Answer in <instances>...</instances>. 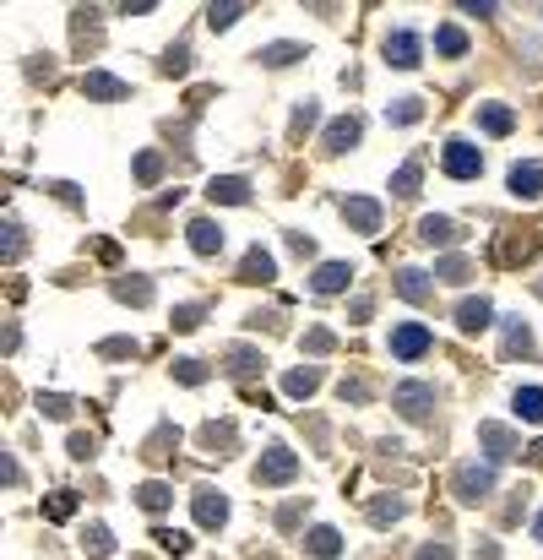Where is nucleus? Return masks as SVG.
Listing matches in <instances>:
<instances>
[{
    "label": "nucleus",
    "mask_w": 543,
    "mask_h": 560,
    "mask_svg": "<svg viewBox=\"0 0 543 560\" xmlns=\"http://www.w3.org/2000/svg\"><path fill=\"white\" fill-rule=\"evenodd\" d=\"M441 169H446L451 180H479V174H484V152H479L473 142L451 136V142H446V152H441Z\"/></svg>",
    "instance_id": "f257e3e1"
},
{
    "label": "nucleus",
    "mask_w": 543,
    "mask_h": 560,
    "mask_svg": "<svg viewBox=\"0 0 543 560\" xmlns=\"http://www.w3.org/2000/svg\"><path fill=\"white\" fill-rule=\"evenodd\" d=\"M299 479V457L288 452V447H267L261 452V463H256V485H294Z\"/></svg>",
    "instance_id": "f03ea898"
},
{
    "label": "nucleus",
    "mask_w": 543,
    "mask_h": 560,
    "mask_svg": "<svg viewBox=\"0 0 543 560\" xmlns=\"http://www.w3.org/2000/svg\"><path fill=\"white\" fill-rule=\"evenodd\" d=\"M392 408L419 425V419H430V408H435V387H430V381H402V387L392 392Z\"/></svg>",
    "instance_id": "7ed1b4c3"
},
{
    "label": "nucleus",
    "mask_w": 543,
    "mask_h": 560,
    "mask_svg": "<svg viewBox=\"0 0 543 560\" xmlns=\"http://www.w3.org/2000/svg\"><path fill=\"white\" fill-rule=\"evenodd\" d=\"M451 490H457V501L473 506V501H484V496L495 490V468H490V463H484V468H479V463H462V468L451 474Z\"/></svg>",
    "instance_id": "20e7f679"
},
{
    "label": "nucleus",
    "mask_w": 543,
    "mask_h": 560,
    "mask_svg": "<svg viewBox=\"0 0 543 560\" xmlns=\"http://www.w3.org/2000/svg\"><path fill=\"white\" fill-rule=\"evenodd\" d=\"M430 349H435L430 327H419V321H402V327H392V359H424Z\"/></svg>",
    "instance_id": "39448f33"
},
{
    "label": "nucleus",
    "mask_w": 543,
    "mask_h": 560,
    "mask_svg": "<svg viewBox=\"0 0 543 560\" xmlns=\"http://www.w3.org/2000/svg\"><path fill=\"white\" fill-rule=\"evenodd\" d=\"M343 218H348L359 234H381V218H386V212H381L375 196H348V201H343Z\"/></svg>",
    "instance_id": "423d86ee"
},
{
    "label": "nucleus",
    "mask_w": 543,
    "mask_h": 560,
    "mask_svg": "<svg viewBox=\"0 0 543 560\" xmlns=\"http://www.w3.org/2000/svg\"><path fill=\"white\" fill-rule=\"evenodd\" d=\"M419 54H424V44H419V33H408V27H397V33L386 38V60H392L397 71H413V65H419Z\"/></svg>",
    "instance_id": "0eeeda50"
},
{
    "label": "nucleus",
    "mask_w": 543,
    "mask_h": 560,
    "mask_svg": "<svg viewBox=\"0 0 543 560\" xmlns=\"http://www.w3.org/2000/svg\"><path fill=\"white\" fill-rule=\"evenodd\" d=\"M82 93L98 98V103H120V98H131V82H120V76H109V71H87V76H82Z\"/></svg>",
    "instance_id": "6e6552de"
},
{
    "label": "nucleus",
    "mask_w": 543,
    "mask_h": 560,
    "mask_svg": "<svg viewBox=\"0 0 543 560\" xmlns=\"http://www.w3.org/2000/svg\"><path fill=\"white\" fill-rule=\"evenodd\" d=\"M190 506H196V523H201V528H223V523H228V501H223V490H196Z\"/></svg>",
    "instance_id": "1a4fd4ad"
},
{
    "label": "nucleus",
    "mask_w": 543,
    "mask_h": 560,
    "mask_svg": "<svg viewBox=\"0 0 543 560\" xmlns=\"http://www.w3.org/2000/svg\"><path fill=\"white\" fill-rule=\"evenodd\" d=\"M348 283H354V267H348V261H321V267H315V278H310V289H315V294H343Z\"/></svg>",
    "instance_id": "9d476101"
},
{
    "label": "nucleus",
    "mask_w": 543,
    "mask_h": 560,
    "mask_svg": "<svg viewBox=\"0 0 543 560\" xmlns=\"http://www.w3.org/2000/svg\"><path fill=\"white\" fill-rule=\"evenodd\" d=\"M359 131H364V125H359L354 114H343V120H332V125H326V136H321V152H348V147L359 142Z\"/></svg>",
    "instance_id": "9b49d317"
},
{
    "label": "nucleus",
    "mask_w": 543,
    "mask_h": 560,
    "mask_svg": "<svg viewBox=\"0 0 543 560\" xmlns=\"http://www.w3.org/2000/svg\"><path fill=\"white\" fill-rule=\"evenodd\" d=\"M533 256H538V234H511V240L495 245V261H500V267H517V261H533Z\"/></svg>",
    "instance_id": "f8f14e48"
},
{
    "label": "nucleus",
    "mask_w": 543,
    "mask_h": 560,
    "mask_svg": "<svg viewBox=\"0 0 543 560\" xmlns=\"http://www.w3.org/2000/svg\"><path fill=\"white\" fill-rule=\"evenodd\" d=\"M272 278H277V261H272L261 245H250L245 261H239V283H272Z\"/></svg>",
    "instance_id": "ddd939ff"
},
{
    "label": "nucleus",
    "mask_w": 543,
    "mask_h": 560,
    "mask_svg": "<svg viewBox=\"0 0 543 560\" xmlns=\"http://www.w3.org/2000/svg\"><path fill=\"white\" fill-rule=\"evenodd\" d=\"M479 441L490 447V457H495V463H506V457H517V436H511L506 425H495V419H484V425H479Z\"/></svg>",
    "instance_id": "4468645a"
},
{
    "label": "nucleus",
    "mask_w": 543,
    "mask_h": 560,
    "mask_svg": "<svg viewBox=\"0 0 543 560\" xmlns=\"http://www.w3.org/2000/svg\"><path fill=\"white\" fill-rule=\"evenodd\" d=\"M511 196L538 201L543 196V163H511Z\"/></svg>",
    "instance_id": "2eb2a0df"
},
{
    "label": "nucleus",
    "mask_w": 543,
    "mask_h": 560,
    "mask_svg": "<svg viewBox=\"0 0 543 560\" xmlns=\"http://www.w3.org/2000/svg\"><path fill=\"white\" fill-rule=\"evenodd\" d=\"M207 196H212V201H223V207H245V201H250V180L223 174V180H212V185H207Z\"/></svg>",
    "instance_id": "dca6fc26"
},
{
    "label": "nucleus",
    "mask_w": 543,
    "mask_h": 560,
    "mask_svg": "<svg viewBox=\"0 0 543 560\" xmlns=\"http://www.w3.org/2000/svg\"><path fill=\"white\" fill-rule=\"evenodd\" d=\"M185 234H190V251H196V256H218V251H223V229H218L212 218H196Z\"/></svg>",
    "instance_id": "f3484780"
},
{
    "label": "nucleus",
    "mask_w": 543,
    "mask_h": 560,
    "mask_svg": "<svg viewBox=\"0 0 543 560\" xmlns=\"http://www.w3.org/2000/svg\"><path fill=\"white\" fill-rule=\"evenodd\" d=\"M457 327H462V332H484V327H495L490 300H462V305H457Z\"/></svg>",
    "instance_id": "a211bd4d"
},
{
    "label": "nucleus",
    "mask_w": 543,
    "mask_h": 560,
    "mask_svg": "<svg viewBox=\"0 0 543 560\" xmlns=\"http://www.w3.org/2000/svg\"><path fill=\"white\" fill-rule=\"evenodd\" d=\"M479 125H484L490 136H511V125H517V114H511L506 103H479Z\"/></svg>",
    "instance_id": "6ab92c4d"
},
{
    "label": "nucleus",
    "mask_w": 543,
    "mask_h": 560,
    "mask_svg": "<svg viewBox=\"0 0 543 560\" xmlns=\"http://www.w3.org/2000/svg\"><path fill=\"white\" fill-rule=\"evenodd\" d=\"M517 419L522 425H543V387H517Z\"/></svg>",
    "instance_id": "aec40b11"
},
{
    "label": "nucleus",
    "mask_w": 543,
    "mask_h": 560,
    "mask_svg": "<svg viewBox=\"0 0 543 560\" xmlns=\"http://www.w3.org/2000/svg\"><path fill=\"white\" fill-rule=\"evenodd\" d=\"M419 240H424V245H457L462 234H457L451 218H424V223H419Z\"/></svg>",
    "instance_id": "412c9836"
},
{
    "label": "nucleus",
    "mask_w": 543,
    "mask_h": 560,
    "mask_svg": "<svg viewBox=\"0 0 543 560\" xmlns=\"http://www.w3.org/2000/svg\"><path fill=\"white\" fill-rule=\"evenodd\" d=\"M397 294L413 300V305H424V300H430V278H424L419 267H402V272H397Z\"/></svg>",
    "instance_id": "4be33fe9"
},
{
    "label": "nucleus",
    "mask_w": 543,
    "mask_h": 560,
    "mask_svg": "<svg viewBox=\"0 0 543 560\" xmlns=\"http://www.w3.org/2000/svg\"><path fill=\"white\" fill-rule=\"evenodd\" d=\"M169 501H174V490H169V485H158V479H147V485L136 490V506H141V512H152V517H158V512H169Z\"/></svg>",
    "instance_id": "5701e85b"
},
{
    "label": "nucleus",
    "mask_w": 543,
    "mask_h": 560,
    "mask_svg": "<svg viewBox=\"0 0 543 560\" xmlns=\"http://www.w3.org/2000/svg\"><path fill=\"white\" fill-rule=\"evenodd\" d=\"M305 550H310V555H321V560L343 555V534H337V528H310V539H305Z\"/></svg>",
    "instance_id": "b1692460"
},
{
    "label": "nucleus",
    "mask_w": 543,
    "mask_h": 560,
    "mask_svg": "<svg viewBox=\"0 0 543 560\" xmlns=\"http://www.w3.org/2000/svg\"><path fill=\"white\" fill-rule=\"evenodd\" d=\"M114 300H125V305H152V283H147V278H114Z\"/></svg>",
    "instance_id": "393cba45"
},
{
    "label": "nucleus",
    "mask_w": 543,
    "mask_h": 560,
    "mask_svg": "<svg viewBox=\"0 0 543 560\" xmlns=\"http://www.w3.org/2000/svg\"><path fill=\"white\" fill-rule=\"evenodd\" d=\"M315 387H321V370H315V365H305V370H288V376H283V392H288V398H310Z\"/></svg>",
    "instance_id": "a878e982"
},
{
    "label": "nucleus",
    "mask_w": 543,
    "mask_h": 560,
    "mask_svg": "<svg viewBox=\"0 0 543 560\" xmlns=\"http://www.w3.org/2000/svg\"><path fill=\"white\" fill-rule=\"evenodd\" d=\"M435 54H446V60L468 54V33L462 27H435Z\"/></svg>",
    "instance_id": "bb28decb"
},
{
    "label": "nucleus",
    "mask_w": 543,
    "mask_h": 560,
    "mask_svg": "<svg viewBox=\"0 0 543 560\" xmlns=\"http://www.w3.org/2000/svg\"><path fill=\"white\" fill-rule=\"evenodd\" d=\"M256 60L261 65H294V60H305V44H267V49H256Z\"/></svg>",
    "instance_id": "cd10ccee"
},
{
    "label": "nucleus",
    "mask_w": 543,
    "mask_h": 560,
    "mask_svg": "<svg viewBox=\"0 0 543 560\" xmlns=\"http://www.w3.org/2000/svg\"><path fill=\"white\" fill-rule=\"evenodd\" d=\"M419 180H424V163H419V158H408V163L392 174V191H397V196H419Z\"/></svg>",
    "instance_id": "c85d7f7f"
},
{
    "label": "nucleus",
    "mask_w": 543,
    "mask_h": 560,
    "mask_svg": "<svg viewBox=\"0 0 543 560\" xmlns=\"http://www.w3.org/2000/svg\"><path fill=\"white\" fill-rule=\"evenodd\" d=\"M239 16H245V5H239V0H228V5H207V27H212V33H223V27H234Z\"/></svg>",
    "instance_id": "c756f323"
},
{
    "label": "nucleus",
    "mask_w": 543,
    "mask_h": 560,
    "mask_svg": "<svg viewBox=\"0 0 543 560\" xmlns=\"http://www.w3.org/2000/svg\"><path fill=\"white\" fill-rule=\"evenodd\" d=\"M506 349L522 354V359L533 354V332H528V321H506Z\"/></svg>",
    "instance_id": "7c9ffc66"
},
{
    "label": "nucleus",
    "mask_w": 543,
    "mask_h": 560,
    "mask_svg": "<svg viewBox=\"0 0 543 560\" xmlns=\"http://www.w3.org/2000/svg\"><path fill=\"white\" fill-rule=\"evenodd\" d=\"M71 512H76V496H71V490H54V496L44 501V517H49V523H65Z\"/></svg>",
    "instance_id": "2f4dec72"
},
{
    "label": "nucleus",
    "mask_w": 543,
    "mask_h": 560,
    "mask_svg": "<svg viewBox=\"0 0 543 560\" xmlns=\"http://www.w3.org/2000/svg\"><path fill=\"white\" fill-rule=\"evenodd\" d=\"M386 114H392L397 125H413V120H424V98H397Z\"/></svg>",
    "instance_id": "473e14b6"
},
{
    "label": "nucleus",
    "mask_w": 543,
    "mask_h": 560,
    "mask_svg": "<svg viewBox=\"0 0 543 560\" xmlns=\"http://www.w3.org/2000/svg\"><path fill=\"white\" fill-rule=\"evenodd\" d=\"M435 278H446V283H468L473 267H468V256H446V261L435 267Z\"/></svg>",
    "instance_id": "72a5a7b5"
},
{
    "label": "nucleus",
    "mask_w": 543,
    "mask_h": 560,
    "mask_svg": "<svg viewBox=\"0 0 543 560\" xmlns=\"http://www.w3.org/2000/svg\"><path fill=\"white\" fill-rule=\"evenodd\" d=\"M402 512H408L402 501H370V523H375V528H386V523H402Z\"/></svg>",
    "instance_id": "f704fd0d"
},
{
    "label": "nucleus",
    "mask_w": 543,
    "mask_h": 560,
    "mask_svg": "<svg viewBox=\"0 0 543 560\" xmlns=\"http://www.w3.org/2000/svg\"><path fill=\"white\" fill-rule=\"evenodd\" d=\"M158 71H163V76H185V71H190V49H185V44H174V49L163 54V65H158Z\"/></svg>",
    "instance_id": "c9c22d12"
},
{
    "label": "nucleus",
    "mask_w": 543,
    "mask_h": 560,
    "mask_svg": "<svg viewBox=\"0 0 543 560\" xmlns=\"http://www.w3.org/2000/svg\"><path fill=\"white\" fill-rule=\"evenodd\" d=\"M201 321H207V305H179L174 310V332H196Z\"/></svg>",
    "instance_id": "e433bc0d"
},
{
    "label": "nucleus",
    "mask_w": 543,
    "mask_h": 560,
    "mask_svg": "<svg viewBox=\"0 0 543 560\" xmlns=\"http://www.w3.org/2000/svg\"><path fill=\"white\" fill-rule=\"evenodd\" d=\"M98 354H103V359H136V343H131V338H103Z\"/></svg>",
    "instance_id": "4c0bfd02"
},
{
    "label": "nucleus",
    "mask_w": 543,
    "mask_h": 560,
    "mask_svg": "<svg viewBox=\"0 0 543 560\" xmlns=\"http://www.w3.org/2000/svg\"><path fill=\"white\" fill-rule=\"evenodd\" d=\"M174 376H179L185 387H201V381H207V365H201V359H174Z\"/></svg>",
    "instance_id": "58836bf2"
},
{
    "label": "nucleus",
    "mask_w": 543,
    "mask_h": 560,
    "mask_svg": "<svg viewBox=\"0 0 543 560\" xmlns=\"http://www.w3.org/2000/svg\"><path fill=\"white\" fill-rule=\"evenodd\" d=\"M38 408L49 419H71V398H60V392H38Z\"/></svg>",
    "instance_id": "ea45409f"
},
{
    "label": "nucleus",
    "mask_w": 543,
    "mask_h": 560,
    "mask_svg": "<svg viewBox=\"0 0 543 560\" xmlns=\"http://www.w3.org/2000/svg\"><path fill=\"white\" fill-rule=\"evenodd\" d=\"M158 174H163V158H158V152H141V158H136V180H141V185H152Z\"/></svg>",
    "instance_id": "a19ab883"
},
{
    "label": "nucleus",
    "mask_w": 543,
    "mask_h": 560,
    "mask_svg": "<svg viewBox=\"0 0 543 560\" xmlns=\"http://www.w3.org/2000/svg\"><path fill=\"white\" fill-rule=\"evenodd\" d=\"M82 545H87V550H92V555H109V550H114V539H109V528H103V523H92V528H87V539H82Z\"/></svg>",
    "instance_id": "79ce46f5"
},
{
    "label": "nucleus",
    "mask_w": 543,
    "mask_h": 560,
    "mask_svg": "<svg viewBox=\"0 0 543 560\" xmlns=\"http://www.w3.org/2000/svg\"><path fill=\"white\" fill-rule=\"evenodd\" d=\"M256 365H261V354H256V349H228V370H239V376H245V370H256Z\"/></svg>",
    "instance_id": "37998d69"
},
{
    "label": "nucleus",
    "mask_w": 543,
    "mask_h": 560,
    "mask_svg": "<svg viewBox=\"0 0 543 560\" xmlns=\"http://www.w3.org/2000/svg\"><path fill=\"white\" fill-rule=\"evenodd\" d=\"M337 398H343V403H370L375 392H370V381H343V387H337Z\"/></svg>",
    "instance_id": "c03bdc74"
},
{
    "label": "nucleus",
    "mask_w": 543,
    "mask_h": 560,
    "mask_svg": "<svg viewBox=\"0 0 543 560\" xmlns=\"http://www.w3.org/2000/svg\"><path fill=\"white\" fill-rule=\"evenodd\" d=\"M152 539H158V545H163L169 555H185V550H190V539H185V534H174V528H158Z\"/></svg>",
    "instance_id": "a18cd8bd"
},
{
    "label": "nucleus",
    "mask_w": 543,
    "mask_h": 560,
    "mask_svg": "<svg viewBox=\"0 0 543 560\" xmlns=\"http://www.w3.org/2000/svg\"><path fill=\"white\" fill-rule=\"evenodd\" d=\"M310 125H315V98H305V103L294 109V136H305Z\"/></svg>",
    "instance_id": "49530a36"
},
{
    "label": "nucleus",
    "mask_w": 543,
    "mask_h": 560,
    "mask_svg": "<svg viewBox=\"0 0 543 560\" xmlns=\"http://www.w3.org/2000/svg\"><path fill=\"white\" fill-rule=\"evenodd\" d=\"M305 349H310V354H332V349H337V338H332L326 327H315V332L305 338Z\"/></svg>",
    "instance_id": "de8ad7c7"
},
{
    "label": "nucleus",
    "mask_w": 543,
    "mask_h": 560,
    "mask_svg": "<svg viewBox=\"0 0 543 560\" xmlns=\"http://www.w3.org/2000/svg\"><path fill=\"white\" fill-rule=\"evenodd\" d=\"M22 256V223H5V261Z\"/></svg>",
    "instance_id": "09e8293b"
},
{
    "label": "nucleus",
    "mask_w": 543,
    "mask_h": 560,
    "mask_svg": "<svg viewBox=\"0 0 543 560\" xmlns=\"http://www.w3.org/2000/svg\"><path fill=\"white\" fill-rule=\"evenodd\" d=\"M71 457L87 463V457H92V436H71Z\"/></svg>",
    "instance_id": "8fccbe9b"
},
{
    "label": "nucleus",
    "mask_w": 543,
    "mask_h": 560,
    "mask_svg": "<svg viewBox=\"0 0 543 560\" xmlns=\"http://www.w3.org/2000/svg\"><path fill=\"white\" fill-rule=\"evenodd\" d=\"M288 251H294V256H310V251H315V240H310V234H288Z\"/></svg>",
    "instance_id": "3c124183"
},
{
    "label": "nucleus",
    "mask_w": 543,
    "mask_h": 560,
    "mask_svg": "<svg viewBox=\"0 0 543 560\" xmlns=\"http://www.w3.org/2000/svg\"><path fill=\"white\" fill-rule=\"evenodd\" d=\"M419 560H457V555H451V545H424Z\"/></svg>",
    "instance_id": "603ef678"
},
{
    "label": "nucleus",
    "mask_w": 543,
    "mask_h": 560,
    "mask_svg": "<svg viewBox=\"0 0 543 560\" xmlns=\"http://www.w3.org/2000/svg\"><path fill=\"white\" fill-rule=\"evenodd\" d=\"M49 191H54V196H60V201H71V207H76V185H65V180H54V185H49Z\"/></svg>",
    "instance_id": "864d4df0"
},
{
    "label": "nucleus",
    "mask_w": 543,
    "mask_h": 560,
    "mask_svg": "<svg viewBox=\"0 0 543 560\" xmlns=\"http://www.w3.org/2000/svg\"><path fill=\"white\" fill-rule=\"evenodd\" d=\"M533 539H543V512L533 517Z\"/></svg>",
    "instance_id": "5fc2aeb1"
},
{
    "label": "nucleus",
    "mask_w": 543,
    "mask_h": 560,
    "mask_svg": "<svg viewBox=\"0 0 543 560\" xmlns=\"http://www.w3.org/2000/svg\"><path fill=\"white\" fill-rule=\"evenodd\" d=\"M538 294H543V278H538Z\"/></svg>",
    "instance_id": "6e6d98bb"
}]
</instances>
